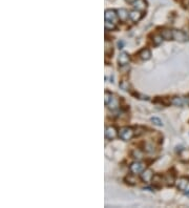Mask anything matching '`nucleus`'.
<instances>
[{"label":"nucleus","instance_id":"f257e3e1","mask_svg":"<svg viewBox=\"0 0 189 208\" xmlns=\"http://www.w3.org/2000/svg\"><path fill=\"white\" fill-rule=\"evenodd\" d=\"M134 136H135V132H134V129L130 128V127H123V128L120 129L119 137L121 138L122 140H124V141L131 140Z\"/></svg>","mask_w":189,"mask_h":208},{"label":"nucleus","instance_id":"f03ea898","mask_svg":"<svg viewBox=\"0 0 189 208\" xmlns=\"http://www.w3.org/2000/svg\"><path fill=\"white\" fill-rule=\"evenodd\" d=\"M177 187L178 189H180V190L188 193H189V178L183 177L179 179V180L177 181Z\"/></svg>","mask_w":189,"mask_h":208},{"label":"nucleus","instance_id":"7ed1b4c3","mask_svg":"<svg viewBox=\"0 0 189 208\" xmlns=\"http://www.w3.org/2000/svg\"><path fill=\"white\" fill-rule=\"evenodd\" d=\"M145 169V164L142 162H134L130 165V171L132 173H140Z\"/></svg>","mask_w":189,"mask_h":208},{"label":"nucleus","instance_id":"20e7f679","mask_svg":"<svg viewBox=\"0 0 189 208\" xmlns=\"http://www.w3.org/2000/svg\"><path fill=\"white\" fill-rule=\"evenodd\" d=\"M118 136V130L114 126H108L106 127L105 129V137L106 139H110V140H114V138H117Z\"/></svg>","mask_w":189,"mask_h":208},{"label":"nucleus","instance_id":"39448f33","mask_svg":"<svg viewBox=\"0 0 189 208\" xmlns=\"http://www.w3.org/2000/svg\"><path fill=\"white\" fill-rule=\"evenodd\" d=\"M104 16H105V20L111 21V22L116 23L117 17H118V13H116L114 10H107V11H105Z\"/></svg>","mask_w":189,"mask_h":208},{"label":"nucleus","instance_id":"423d86ee","mask_svg":"<svg viewBox=\"0 0 189 208\" xmlns=\"http://www.w3.org/2000/svg\"><path fill=\"white\" fill-rule=\"evenodd\" d=\"M187 35H186L184 32L182 31H178V30H174V39L177 40V41L183 42L187 40Z\"/></svg>","mask_w":189,"mask_h":208},{"label":"nucleus","instance_id":"0eeeda50","mask_svg":"<svg viewBox=\"0 0 189 208\" xmlns=\"http://www.w3.org/2000/svg\"><path fill=\"white\" fill-rule=\"evenodd\" d=\"M118 62H119V65L120 66H125L128 64L129 62V56L127 53H121V54L119 55V58H118Z\"/></svg>","mask_w":189,"mask_h":208},{"label":"nucleus","instance_id":"6e6552de","mask_svg":"<svg viewBox=\"0 0 189 208\" xmlns=\"http://www.w3.org/2000/svg\"><path fill=\"white\" fill-rule=\"evenodd\" d=\"M152 177H153V172L151 169H144L142 171V175H141V179H142L144 182H150Z\"/></svg>","mask_w":189,"mask_h":208},{"label":"nucleus","instance_id":"1a4fd4ad","mask_svg":"<svg viewBox=\"0 0 189 208\" xmlns=\"http://www.w3.org/2000/svg\"><path fill=\"white\" fill-rule=\"evenodd\" d=\"M163 181H165V179L160 175H153L152 179H151L152 185L156 186V187H161L163 185Z\"/></svg>","mask_w":189,"mask_h":208},{"label":"nucleus","instance_id":"9d476101","mask_svg":"<svg viewBox=\"0 0 189 208\" xmlns=\"http://www.w3.org/2000/svg\"><path fill=\"white\" fill-rule=\"evenodd\" d=\"M142 13H141V11H138V10H135V11H131V12L129 13V18L131 19L134 22H138L141 18H142Z\"/></svg>","mask_w":189,"mask_h":208},{"label":"nucleus","instance_id":"9b49d317","mask_svg":"<svg viewBox=\"0 0 189 208\" xmlns=\"http://www.w3.org/2000/svg\"><path fill=\"white\" fill-rule=\"evenodd\" d=\"M118 18L121 21H123V22H125L127 19H128V17H129V13L127 12V10H125V9H120V10H118Z\"/></svg>","mask_w":189,"mask_h":208},{"label":"nucleus","instance_id":"f8f14e48","mask_svg":"<svg viewBox=\"0 0 189 208\" xmlns=\"http://www.w3.org/2000/svg\"><path fill=\"white\" fill-rule=\"evenodd\" d=\"M161 36L165 40H172L174 39V30H163L161 32Z\"/></svg>","mask_w":189,"mask_h":208},{"label":"nucleus","instance_id":"ddd939ff","mask_svg":"<svg viewBox=\"0 0 189 208\" xmlns=\"http://www.w3.org/2000/svg\"><path fill=\"white\" fill-rule=\"evenodd\" d=\"M179 157L182 162H189V148L182 149V150L180 151Z\"/></svg>","mask_w":189,"mask_h":208},{"label":"nucleus","instance_id":"4468645a","mask_svg":"<svg viewBox=\"0 0 189 208\" xmlns=\"http://www.w3.org/2000/svg\"><path fill=\"white\" fill-rule=\"evenodd\" d=\"M107 106H108V108L111 109V110H116V109L119 107V99L113 96V98H111L110 102L107 104Z\"/></svg>","mask_w":189,"mask_h":208},{"label":"nucleus","instance_id":"2eb2a0df","mask_svg":"<svg viewBox=\"0 0 189 208\" xmlns=\"http://www.w3.org/2000/svg\"><path fill=\"white\" fill-rule=\"evenodd\" d=\"M139 56L142 60H148V59H150V57H151V53L148 49H143L139 53Z\"/></svg>","mask_w":189,"mask_h":208},{"label":"nucleus","instance_id":"dca6fc26","mask_svg":"<svg viewBox=\"0 0 189 208\" xmlns=\"http://www.w3.org/2000/svg\"><path fill=\"white\" fill-rule=\"evenodd\" d=\"M134 6L135 7V10L138 11H144L146 9V2L145 0H137V1L134 3Z\"/></svg>","mask_w":189,"mask_h":208},{"label":"nucleus","instance_id":"f3484780","mask_svg":"<svg viewBox=\"0 0 189 208\" xmlns=\"http://www.w3.org/2000/svg\"><path fill=\"white\" fill-rule=\"evenodd\" d=\"M165 182L168 186H172L175 182V178H174V173H170L168 172L166 176H165Z\"/></svg>","mask_w":189,"mask_h":208},{"label":"nucleus","instance_id":"a211bd4d","mask_svg":"<svg viewBox=\"0 0 189 208\" xmlns=\"http://www.w3.org/2000/svg\"><path fill=\"white\" fill-rule=\"evenodd\" d=\"M171 104H174L175 106H183L184 105V99L181 97H174L171 99Z\"/></svg>","mask_w":189,"mask_h":208},{"label":"nucleus","instance_id":"6ab92c4d","mask_svg":"<svg viewBox=\"0 0 189 208\" xmlns=\"http://www.w3.org/2000/svg\"><path fill=\"white\" fill-rule=\"evenodd\" d=\"M111 54H113V46H111V44H110L108 41H105V55L110 56Z\"/></svg>","mask_w":189,"mask_h":208},{"label":"nucleus","instance_id":"aec40b11","mask_svg":"<svg viewBox=\"0 0 189 208\" xmlns=\"http://www.w3.org/2000/svg\"><path fill=\"white\" fill-rule=\"evenodd\" d=\"M116 28V24L111 21H107L105 20V30L106 31H113Z\"/></svg>","mask_w":189,"mask_h":208},{"label":"nucleus","instance_id":"412c9836","mask_svg":"<svg viewBox=\"0 0 189 208\" xmlns=\"http://www.w3.org/2000/svg\"><path fill=\"white\" fill-rule=\"evenodd\" d=\"M125 181H126V183L129 184V185H135L138 182V179H135V177H132V176H129V177L125 179Z\"/></svg>","mask_w":189,"mask_h":208},{"label":"nucleus","instance_id":"4be33fe9","mask_svg":"<svg viewBox=\"0 0 189 208\" xmlns=\"http://www.w3.org/2000/svg\"><path fill=\"white\" fill-rule=\"evenodd\" d=\"M162 41H163V37L160 35V36H154L153 37V43L156 45H160L162 43Z\"/></svg>","mask_w":189,"mask_h":208},{"label":"nucleus","instance_id":"5701e85b","mask_svg":"<svg viewBox=\"0 0 189 208\" xmlns=\"http://www.w3.org/2000/svg\"><path fill=\"white\" fill-rule=\"evenodd\" d=\"M150 120H151V122H152L154 125H157V126H162V125H163L162 121L159 118H156V117H153V118H151Z\"/></svg>","mask_w":189,"mask_h":208},{"label":"nucleus","instance_id":"b1692460","mask_svg":"<svg viewBox=\"0 0 189 208\" xmlns=\"http://www.w3.org/2000/svg\"><path fill=\"white\" fill-rule=\"evenodd\" d=\"M111 98H113V95H111L110 92H105V99H104V101H105L106 105H107V104L110 102Z\"/></svg>","mask_w":189,"mask_h":208},{"label":"nucleus","instance_id":"393cba45","mask_svg":"<svg viewBox=\"0 0 189 208\" xmlns=\"http://www.w3.org/2000/svg\"><path fill=\"white\" fill-rule=\"evenodd\" d=\"M120 87H121L123 90H128L129 89V84L127 81H122L121 83H120Z\"/></svg>","mask_w":189,"mask_h":208},{"label":"nucleus","instance_id":"a878e982","mask_svg":"<svg viewBox=\"0 0 189 208\" xmlns=\"http://www.w3.org/2000/svg\"><path fill=\"white\" fill-rule=\"evenodd\" d=\"M145 150L147 151V153H151V151H153V145L150 143H146L145 144Z\"/></svg>","mask_w":189,"mask_h":208},{"label":"nucleus","instance_id":"bb28decb","mask_svg":"<svg viewBox=\"0 0 189 208\" xmlns=\"http://www.w3.org/2000/svg\"><path fill=\"white\" fill-rule=\"evenodd\" d=\"M183 99H184V104H186L187 106H189V95L188 96H185V97L183 98Z\"/></svg>","mask_w":189,"mask_h":208},{"label":"nucleus","instance_id":"cd10ccee","mask_svg":"<svg viewBox=\"0 0 189 208\" xmlns=\"http://www.w3.org/2000/svg\"><path fill=\"white\" fill-rule=\"evenodd\" d=\"M182 4L184 7H188L189 6V0H182Z\"/></svg>","mask_w":189,"mask_h":208},{"label":"nucleus","instance_id":"c85d7f7f","mask_svg":"<svg viewBox=\"0 0 189 208\" xmlns=\"http://www.w3.org/2000/svg\"><path fill=\"white\" fill-rule=\"evenodd\" d=\"M135 1H137V0H126V2H128L130 4H134Z\"/></svg>","mask_w":189,"mask_h":208},{"label":"nucleus","instance_id":"c756f323","mask_svg":"<svg viewBox=\"0 0 189 208\" xmlns=\"http://www.w3.org/2000/svg\"><path fill=\"white\" fill-rule=\"evenodd\" d=\"M187 194H188V196H189V193H187Z\"/></svg>","mask_w":189,"mask_h":208}]
</instances>
